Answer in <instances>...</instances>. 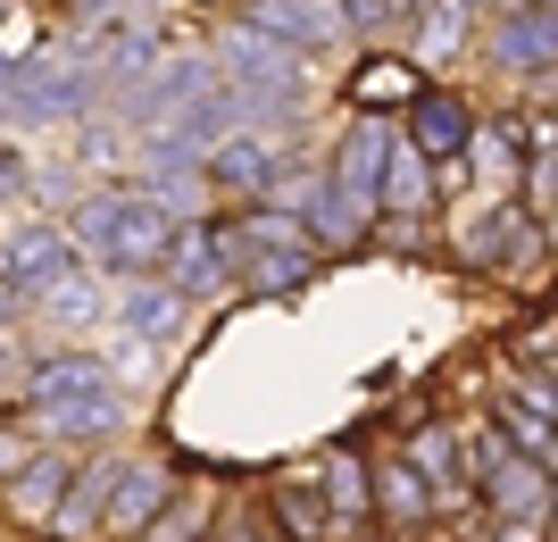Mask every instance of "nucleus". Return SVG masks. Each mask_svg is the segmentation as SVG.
I'll list each match as a JSON object with an SVG mask.
<instances>
[{
	"instance_id": "obj_1",
	"label": "nucleus",
	"mask_w": 558,
	"mask_h": 542,
	"mask_svg": "<svg viewBox=\"0 0 558 542\" xmlns=\"http://www.w3.org/2000/svg\"><path fill=\"white\" fill-rule=\"evenodd\" d=\"M75 242L93 267H159L175 251V217L150 192H100L93 209L75 217Z\"/></svg>"
},
{
	"instance_id": "obj_2",
	"label": "nucleus",
	"mask_w": 558,
	"mask_h": 542,
	"mask_svg": "<svg viewBox=\"0 0 558 542\" xmlns=\"http://www.w3.org/2000/svg\"><path fill=\"white\" fill-rule=\"evenodd\" d=\"M25 401L50 434H100V425H117V376L100 359H50V368H34Z\"/></svg>"
},
{
	"instance_id": "obj_3",
	"label": "nucleus",
	"mask_w": 558,
	"mask_h": 542,
	"mask_svg": "<svg viewBox=\"0 0 558 542\" xmlns=\"http://www.w3.org/2000/svg\"><path fill=\"white\" fill-rule=\"evenodd\" d=\"M384 159H392V134L384 125H350V142H342V159H333V192H342L359 217H375L384 209Z\"/></svg>"
},
{
	"instance_id": "obj_4",
	"label": "nucleus",
	"mask_w": 558,
	"mask_h": 542,
	"mask_svg": "<svg viewBox=\"0 0 558 542\" xmlns=\"http://www.w3.org/2000/svg\"><path fill=\"white\" fill-rule=\"evenodd\" d=\"M409 142H417L425 159L459 167V150L475 142V118H466V100H459V93H417V100H409Z\"/></svg>"
},
{
	"instance_id": "obj_5",
	"label": "nucleus",
	"mask_w": 558,
	"mask_h": 542,
	"mask_svg": "<svg viewBox=\"0 0 558 542\" xmlns=\"http://www.w3.org/2000/svg\"><path fill=\"white\" fill-rule=\"evenodd\" d=\"M492 50H500V68H558V0L509 9L500 34H492Z\"/></svg>"
},
{
	"instance_id": "obj_6",
	"label": "nucleus",
	"mask_w": 558,
	"mask_h": 542,
	"mask_svg": "<svg viewBox=\"0 0 558 542\" xmlns=\"http://www.w3.org/2000/svg\"><path fill=\"white\" fill-rule=\"evenodd\" d=\"M251 17L267 25V34H283V43H301V50L342 43V9H333V0H258Z\"/></svg>"
},
{
	"instance_id": "obj_7",
	"label": "nucleus",
	"mask_w": 558,
	"mask_h": 542,
	"mask_svg": "<svg viewBox=\"0 0 558 542\" xmlns=\"http://www.w3.org/2000/svg\"><path fill=\"white\" fill-rule=\"evenodd\" d=\"M226 242L233 234H217V226H175V251H167V267H175V292H217L226 284Z\"/></svg>"
},
{
	"instance_id": "obj_8",
	"label": "nucleus",
	"mask_w": 558,
	"mask_h": 542,
	"mask_svg": "<svg viewBox=\"0 0 558 542\" xmlns=\"http://www.w3.org/2000/svg\"><path fill=\"white\" fill-rule=\"evenodd\" d=\"M492 425H500V434H509V443L525 450V459L558 468V418H542V409L525 401V393H500V401H492Z\"/></svg>"
},
{
	"instance_id": "obj_9",
	"label": "nucleus",
	"mask_w": 558,
	"mask_h": 542,
	"mask_svg": "<svg viewBox=\"0 0 558 542\" xmlns=\"http://www.w3.org/2000/svg\"><path fill=\"white\" fill-rule=\"evenodd\" d=\"M466 251H475V260H500V251H509L517 267H534V226H525V217L509 209V201H484V217H475V234H466Z\"/></svg>"
},
{
	"instance_id": "obj_10",
	"label": "nucleus",
	"mask_w": 558,
	"mask_h": 542,
	"mask_svg": "<svg viewBox=\"0 0 558 542\" xmlns=\"http://www.w3.org/2000/svg\"><path fill=\"white\" fill-rule=\"evenodd\" d=\"M434 201V159H425L409 134H392V159H384V209H425Z\"/></svg>"
},
{
	"instance_id": "obj_11",
	"label": "nucleus",
	"mask_w": 558,
	"mask_h": 542,
	"mask_svg": "<svg viewBox=\"0 0 558 542\" xmlns=\"http://www.w3.org/2000/svg\"><path fill=\"white\" fill-rule=\"evenodd\" d=\"M375 501H384L400 526H417V518H434V509H442V501H434V484L417 475V459H384V468H375Z\"/></svg>"
},
{
	"instance_id": "obj_12",
	"label": "nucleus",
	"mask_w": 558,
	"mask_h": 542,
	"mask_svg": "<svg viewBox=\"0 0 558 542\" xmlns=\"http://www.w3.org/2000/svg\"><path fill=\"white\" fill-rule=\"evenodd\" d=\"M226 59H242V75H267V84H292V68H301V50L283 43V34H267L258 17L226 43Z\"/></svg>"
},
{
	"instance_id": "obj_13",
	"label": "nucleus",
	"mask_w": 558,
	"mask_h": 542,
	"mask_svg": "<svg viewBox=\"0 0 558 542\" xmlns=\"http://www.w3.org/2000/svg\"><path fill=\"white\" fill-rule=\"evenodd\" d=\"M475 167H484L492 201H517V184H525V167H517V125H475Z\"/></svg>"
},
{
	"instance_id": "obj_14",
	"label": "nucleus",
	"mask_w": 558,
	"mask_h": 542,
	"mask_svg": "<svg viewBox=\"0 0 558 542\" xmlns=\"http://www.w3.org/2000/svg\"><path fill=\"white\" fill-rule=\"evenodd\" d=\"M409 459H417V475L434 484V501H459L466 468H459V434H450V425H425L417 443H409Z\"/></svg>"
},
{
	"instance_id": "obj_15",
	"label": "nucleus",
	"mask_w": 558,
	"mask_h": 542,
	"mask_svg": "<svg viewBox=\"0 0 558 542\" xmlns=\"http://www.w3.org/2000/svg\"><path fill=\"white\" fill-rule=\"evenodd\" d=\"M159 501H167V468H159V459H142V468L125 475V493L109 501V526H117V534H142Z\"/></svg>"
},
{
	"instance_id": "obj_16",
	"label": "nucleus",
	"mask_w": 558,
	"mask_h": 542,
	"mask_svg": "<svg viewBox=\"0 0 558 542\" xmlns=\"http://www.w3.org/2000/svg\"><path fill=\"white\" fill-rule=\"evenodd\" d=\"M326 493H333V526H359L375 509V484L359 459H326Z\"/></svg>"
},
{
	"instance_id": "obj_17",
	"label": "nucleus",
	"mask_w": 558,
	"mask_h": 542,
	"mask_svg": "<svg viewBox=\"0 0 558 542\" xmlns=\"http://www.w3.org/2000/svg\"><path fill=\"white\" fill-rule=\"evenodd\" d=\"M9 276H25V284H59V276H68V242H59V234H25L17 251H9Z\"/></svg>"
},
{
	"instance_id": "obj_18",
	"label": "nucleus",
	"mask_w": 558,
	"mask_h": 542,
	"mask_svg": "<svg viewBox=\"0 0 558 542\" xmlns=\"http://www.w3.org/2000/svg\"><path fill=\"white\" fill-rule=\"evenodd\" d=\"M175 317H184V292H134V309H125V326H134L142 342L175 334Z\"/></svg>"
},
{
	"instance_id": "obj_19",
	"label": "nucleus",
	"mask_w": 558,
	"mask_h": 542,
	"mask_svg": "<svg viewBox=\"0 0 558 542\" xmlns=\"http://www.w3.org/2000/svg\"><path fill=\"white\" fill-rule=\"evenodd\" d=\"M9 84H17L25 109H68V100H75V75L68 68H25V75H9Z\"/></svg>"
},
{
	"instance_id": "obj_20",
	"label": "nucleus",
	"mask_w": 558,
	"mask_h": 542,
	"mask_svg": "<svg viewBox=\"0 0 558 542\" xmlns=\"http://www.w3.org/2000/svg\"><path fill=\"white\" fill-rule=\"evenodd\" d=\"M217 176L242 184V192H258L267 184V150H258V142H226V150H217Z\"/></svg>"
},
{
	"instance_id": "obj_21",
	"label": "nucleus",
	"mask_w": 558,
	"mask_h": 542,
	"mask_svg": "<svg viewBox=\"0 0 558 542\" xmlns=\"http://www.w3.org/2000/svg\"><path fill=\"white\" fill-rule=\"evenodd\" d=\"M59 475H68V468H59V459H34V475H25V484H17V509H25V518H43L50 501H59Z\"/></svg>"
},
{
	"instance_id": "obj_22",
	"label": "nucleus",
	"mask_w": 558,
	"mask_h": 542,
	"mask_svg": "<svg viewBox=\"0 0 558 542\" xmlns=\"http://www.w3.org/2000/svg\"><path fill=\"white\" fill-rule=\"evenodd\" d=\"M375 75H359V100H384V93H409V75H400V59H367Z\"/></svg>"
},
{
	"instance_id": "obj_23",
	"label": "nucleus",
	"mask_w": 558,
	"mask_h": 542,
	"mask_svg": "<svg viewBox=\"0 0 558 542\" xmlns=\"http://www.w3.org/2000/svg\"><path fill=\"white\" fill-rule=\"evenodd\" d=\"M100 493H109V484H100V475H84V493L68 501V518H59V526H68V534H75V526H84V518H93V509H100Z\"/></svg>"
},
{
	"instance_id": "obj_24",
	"label": "nucleus",
	"mask_w": 558,
	"mask_h": 542,
	"mask_svg": "<svg viewBox=\"0 0 558 542\" xmlns=\"http://www.w3.org/2000/svg\"><path fill=\"white\" fill-rule=\"evenodd\" d=\"M509 9H534V0H500V17H509Z\"/></svg>"
},
{
	"instance_id": "obj_25",
	"label": "nucleus",
	"mask_w": 558,
	"mask_h": 542,
	"mask_svg": "<svg viewBox=\"0 0 558 542\" xmlns=\"http://www.w3.org/2000/svg\"><path fill=\"white\" fill-rule=\"evenodd\" d=\"M550 518H558V475H550Z\"/></svg>"
}]
</instances>
